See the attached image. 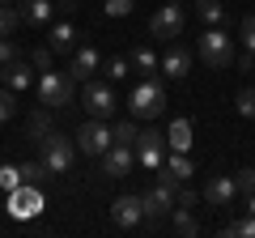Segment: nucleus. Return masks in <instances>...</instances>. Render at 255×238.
I'll list each match as a JSON object with an SVG mask.
<instances>
[{"instance_id": "9", "label": "nucleus", "mask_w": 255, "mask_h": 238, "mask_svg": "<svg viewBox=\"0 0 255 238\" xmlns=\"http://www.w3.org/2000/svg\"><path fill=\"white\" fill-rule=\"evenodd\" d=\"M162 145H166V136L157 128H140V136H136V166L140 170H149V174H157L162 170Z\"/></svg>"}, {"instance_id": "21", "label": "nucleus", "mask_w": 255, "mask_h": 238, "mask_svg": "<svg viewBox=\"0 0 255 238\" xmlns=\"http://www.w3.org/2000/svg\"><path fill=\"white\" fill-rule=\"evenodd\" d=\"M166 145H170L174 153H187L191 149V119H174L170 132H166Z\"/></svg>"}, {"instance_id": "17", "label": "nucleus", "mask_w": 255, "mask_h": 238, "mask_svg": "<svg viewBox=\"0 0 255 238\" xmlns=\"http://www.w3.org/2000/svg\"><path fill=\"white\" fill-rule=\"evenodd\" d=\"M128 64H132V73H140V77H157L162 73V55H157L153 47H132Z\"/></svg>"}, {"instance_id": "10", "label": "nucleus", "mask_w": 255, "mask_h": 238, "mask_svg": "<svg viewBox=\"0 0 255 238\" xmlns=\"http://www.w3.org/2000/svg\"><path fill=\"white\" fill-rule=\"evenodd\" d=\"M9 213H13L17 221L38 217V213H43V187H34V183L13 187V192H9Z\"/></svg>"}, {"instance_id": "19", "label": "nucleus", "mask_w": 255, "mask_h": 238, "mask_svg": "<svg viewBox=\"0 0 255 238\" xmlns=\"http://www.w3.org/2000/svg\"><path fill=\"white\" fill-rule=\"evenodd\" d=\"M21 4V21H30V26H47V21H51V13H55V4L51 0H17Z\"/></svg>"}, {"instance_id": "28", "label": "nucleus", "mask_w": 255, "mask_h": 238, "mask_svg": "<svg viewBox=\"0 0 255 238\" xmlns=\"http://www.w3.org/2000/svg\"><path fill=\"white\" fill-rule=\"evenodd\" d=\"M17 26H21V13L13 9V4H0V38H9Z\"/></svg>"}, {"instance_id": "2", "label": "nucleus", "mask_w": 255, "mask_h": 238, "mask_svg": "<svg viewBox=\"0 0 255 238\" xmlns=\"http://www.w3.org/2000/svg\"><path fill=\"white\" fill-rule=\"evenodd\" d=\"M166 111V90L157 77H140L136 85H132V94H128V115L132 119H157Z\"/></svg>"}, {"instance_id": "1", "label": "nucleus", "mask_w": 255, "mask_h": 238, "mask_svg": "<svg viewBox=\"0 0 255 238\" xmlns=\"http://www.w3.org/2000/svg\"><path fill=\"white\" fill-rule=\"evenodd\" d=\"M174 200H179V179H170L166 170H157L153 187L140 196V204H145V226H140V230H157L166 217H170Z\"/></svg>"}, {"instance_id": "31", "label": "nucleus", "mask_w": 255, "mask_h": 238, "mask_svg": "<svg viewBox=\"0 0 255 238\" xmlns=\"http://www.w3.org/2000/svg\"><path fill=\"white\" fill-rule=\"evenodd\" d=\"M238 38H243V51H251V55H255V13H247V17H243V26H238Z\"/></svg>"}, {"instance_id": "36", "label": "nucleus", "mask_w": 255, "mask_h": 238, "mask_svg": "<svg viewBox=\"0 0 255 238\" xmlns=\"http://www.w3.org/2000/svg\"><path fill=\"white\" fill-rule=\"evenodd\" d=\"M13 60H21V47L13 43V38H0V68L13 64Z\"/></svg>"}, {"instance_id": "23", "label": "nucleus", "mask_w": 255, "mask_h": 238, "mask_svg": "<svg viewBox=\"0 0 255 238\" xmlns=\"http://www.w3.org/2000/svg\"><path fill=\"white\" fill-rule=\"evenodd\" d=\"M196 17H200L204 26H221L226 9H221V0H196Z\"/></svg>"}, {"instance_id": "18", "label": "nucleus", "mask_w": 255, "mask_h": 238, "mask_svg": "<svg viewBox=\"0 0 255 238\" xmlns=\"http://www.w3.org/2000/svg\"><path fill=\"white\" fill-rule=\"evenodd\" d=\"M47 132H55V111L51 107H38L34 115L26 119V140H34V145H38Z\"/></svg>"}, {"instance_id": "40", "label": "nucleus", "mask_w": 255, "mask_h": 238, "mask_svg": "<svg viewBox=\"0 0 255 238\" xmlns=\"http://www.w3.org/2000/svg\"><path fill=\"white\" fill-rule=\"evenodd\" d=\"M247 213H255V192H251V196H247Z\"/></svg>"}, {"instance_id": "37", "label": "nucleus", "mask_w": 255, "mask_h": 238, "mask_svg": "<svg viewBox=\"0 0 255 238\" xmlns=\"http://www.w3.org/2000/svg\"><path fill=\"white\" fill-rule=\"evenodd\" d=\"M102 9H107V17H128L132 13V0H107Z\"/></svg>"}, {"instance_id": "15", "label": "nucleus", "mask_w": 255, "mask_h": 238, "mask_svg": "<svg viewBox=\"0 0 255 238\" xmlns=\"http://www.w3.org/2000/svg\"><path fill=\"white\" fill-rule=\"evenodd\" d=\"M238 196V187H234V174H213L209 183H204V200L213 204V209H226L230 200Z\"/></svg>"}, {"instance_id": "7", "label": "nucleus", "mask_w": 255, "mask_h": 238, "mask_svg": "<svg viewBox=\"0 0 255 238\" xmlns=\"http://www.w3.org/2000/svg\"><path fill=\"white\" fill-rule=\"evenodd\" d=\"M187 30V9H183V0H166L162 9L149 17V34L157 38H179Z\"/></svg>"}, {"instance_id": "24", "label": "nucleus", "mask_w": 255, "mask_h": 238, "mask_svg": "<svg viewBox=\"0 0 255 238\" xmlns=\"http://www.w3.org/2000/svg\"><path fill=\"white\" fill-rule=\"evenodd\" d=\"M162 170L170 174V179H179V183H187V174H191V157H187V153H170Z\"/></svg>"}, {"instance_id": "33", "label": "nucleus", "mask_w": 255, "mask_h": 238, "mask_svg": "<svg viewBox=\"0 0 255 238\" xmlns=\"http://www.w3.org/2000/svg\"><path fill=\"white\" fill-rule=\"evenodd\" d=\"M234 187H238V196L247 200V196L255 192V170H247V166H243V170H234Z\"/></svg>"}, {"instance_id": "34", "label": "nucleus", "mask_w": 255, "mask_h": 238, "mask_svg": "<svg viewBox=\"0 0 255 238\" xmlns=\"http://www.w3.org/2000/svg\"><path fill=\"white\" fill-rule=\"evenodd\" d=\"M21 187V166H0V192Z\"/></svg>"}, {"instance_id": "13", "label": "nucleus", "mask_w": 255, "mask_h": 238, "mask_svg": "<svg viewBox=\"0 0 255 238\" xmlns=\"http://www.w3.org/2000/svg\"><path fill=\"white\" fill-rule=\"evenodd\" d=\"M132 166H136V149L132 145H111L102 153V174L107 179H124V174H132Z\"/></svg>"}, {"instance_id": "39", "label": "nucleus", "mask_w": 255, "mask_h": 238, "mask_svg": "<svg viewBox=\"0 0 255 238\" xmlns=\"http://www.w3.org/2000/svg\"><path fill=\"white\" fill-rule=\"evenodd\" d=\"M174 204H183V209H196V192L179 183V200H174Z\"/></svg>"}, {"instance_id": "25", "label": "nucleus", "mask_w": 255, "mask_h": 238, "mask_svg": "<svg viewBox=\"0 0 255 238\" xmlns=\"http://www.w3.org/2000/svg\"><path fill=\"white\" fill-rule=\"evenodd\" d=\"M221 238H255V213H247L243 221H230V226H221Z\"/></svg>"}, {"instance_id": "3", "label": "nucleus", "mask_w": 255, "mask_h": 238, "mask_svg": "<svg viewBox=\"0 0 255 238\" xmlns=\"http://www.w3.org/2000/svg\"><path fill=\"white\" fill-rule=\"evenodd\" d=\"M196 60H200L204 68H230V60H234V38L221 26H209L196 38Z\"/></svg>"}, {"instance_id": "12", "label": "nucleus", "mask_w": 255, "mask_h": 238, "mask_svg": "<svg viewBox=\"0 0 255 238\" xmlns=\"http://www.w3.org/2000/svg\"><path fill=\"white\" fill-rule=\"evenodd\" d=\"M191 64H196L191 47H183L179 38H170V47H166V55H162V73H166V77H174V81H183V77L191 73Z\"/></svg>"}, {"instance_id": "22", "label": "nucleus", "mask_w": 255, "mask_h": 238, "mask_svg": "<svg viewBox=\"0 0 255 238\" xmlns=\"http://www.w3.org/2000/svg\"><path fill=\"white\" fill-rule=\"evenodd\" d=\"M170 230H174V234H200V221H196L191 209L174 204V209H170Z\"/></svg>"}, {"instance_id": "27", "label": "nucleus", "mask_w": 255, "mask_h": 238, "mask_svg": "<svg viewBox=\"0 0 255 238\" xmlns=\"http://www.w3.org/2000/svg\"><path fill=\"white\" fill-rule=\"evenodd\" d=\"M111 136H115V145H136L140 128L132 123V119H124V123H115V128H111Z\"/></svg>"}, {"instance_id": "5", "label": "nucleus", "mask_w": 255, "mask_h": 238, "mask_svg": "<svg viewBox=\"0 0 255 238\" xmlns=\"http://www.w3.org/2000/svg\"><path fill=\"white\" fill-rule=\"evenodd\" d=\"M77 98V81L68 73H55V68H47L43 77H38V102L51 111H68Z\"/></svg>"}, {"instance_id": "35", "label": "nucleus", "mask_w": 255, "mask_h": 238, "mask_svg": "<svg viewBox=\"0 0 255 238\" xmlns=\"http://www.w3.org/2000/svg\"><path fill=\"white\" fill-rule=\"evenodd\" d=\"M13 115H17V98H13V90L4 85V90H0V123H9Z\"/></svg>"}, {"instance_id": "8", "label": "nucleus", "mask_w": 255, "mask_h": 238, "mask_svg": "<svg viewBox=\"0 0 255 238\" xmlns=\"http://www.w3.org/2000/svg\"><path fill=\"white\" fill-rule=\"evenodd\" d=\"M81 107L90 111V119H111L119 102H115V90H111L107 81H94V77H90L85 90H81Z\"/></svg>"}, {"instance_id": "41", "label": "nucleus", "mask_w": 255, "mask_h": 238, "mask_svg": "<svg viewBox=\"0 0 255 238\" xmlns=\"http://www.w3.org/2000/svg\"><path fill=\"white\" fill-rule=\"evenodd\" d=\"M0 4H9V0H0Z\"/></svg>"}, {"instance_id": "16", "label": "nucleus", "mask_w": 255, "mask_h": 238, "mask_svg": "<svg viewBox=\"0 0 255 238\" xmlns=\"http://www.w3.org/2000/svg\"><path fill=\"white\" fill-rule=\"evenodd\" d=\"M0 81L9 85L13 94H17V90H30V85H34V64H30V60H13V64L0 68Z\"/></svg>"}, {"instance_id": "4", "label": "nucleus", "mask_w": 255, "mask_h": 238, "mask_svg": "<svg viewBox=\"0 0 255 238\" xmlns=\"http://www.w3.org/2000/svg\"><path fill=\"white\" fill-rule=\"evenodd\" d=\"M38 162L51 174H68L73 162H77V140H68L64 132H47V136L38 140Z\"/></svg>"}, {"instance_id": "6", "label": "nucleus", "mask_w": 255, "mask_h": 238, "mask_svg": "<svg viewBox=\"0 0 255 238\" xmlns=\"http://www.w3.org/2000/svg\"><path fill=\"white\" fill-rule=\"evenodd\" d=\"M77 153H85V157H102L111 145H115V136H111V128H107V119H85L81 128H77Z\"/></svg>"}, {"instance_id": "30", "label": "nucleus", "mask_w": 255, "mask_h": 238, "mask_svg": "<svg viewBox=\"0 0 255 238\" xmlns=\"http://www.w3.org/2000/svg\"><path fill=\"white\" fill-rule=\"evenodd\" d=\"M234 107H238V115H243V119H255V90H251V85H247V90H238Z\"/></svg>"}, {"instance_id": "38", "label": "nucleus", "mask_w": 255, "mask_h": 238, "mask_svg": "<svg viewBox=\"0 0 255 238\" xmlns=\"http://www.w3.org/2000/svg\"><path fill=\"white\" fill-rule=\"evenodd\" d=\"M234 64H238V73H251V68H255V55L251 51H234Z\"/></svg>"}, {"instance_id": "26", "label": "nucleus", "mask_w": 255, "mask_h": 238, "mask_svg": "<svg viewBox=\"0 0 255 238\" xmlns=\"http://www.w3.org/2000/svg\"><path fill=\"white\" fill-rule=\"evenodd\" d=\"M47 179H51V170H47L43 162H26V166H21V183H34V187H47Z\"/></svg>"}, {"instance_id": "29", "label": "nucleus", "mask_w": 255, "mask_h": 238, "mask_svg": "<svg viewBox=\"0 0 255 238\" xmlns=\"http://www.w3.org/2000/svg\"><path fill=\"white\" fill-rule=\"evenodd\" d=\"M102 73H107V81H124V77L132 73V64H128L124 55H111L107 64H102Z\"/></svg>"}, {"instance_id": "11", "label": "nucleus", "mask_w": 255, "mask_h": 238, "mask_svg": "<svg viewBox=\"0 0 255 238\" xmlns=\"http://www.w3.org/2000/svg\"><path fill=\"white\" fill-rule=\"evenodd\" d=\"M111 221H115L119 230H140L145 226V204H140V196H115Z\"/></svg>"}, {"instance_id": "20", "label": "nucleus", "mask_w": 255, "mask_h": 238, "mask_svg": "<svg viewBox=\"0 0 255 238\" xmlns=\"http://www.w3.org/2000/svg\"><path fill=\"white\" fill-rule=\"evenodd\" d=\"M47 47L51 51H77V30H73V21H60V26H51V34H47Z\"/></svg>"}, {"instance_id": "14", "label": "nucleus", "mask_w": 255, "mask_h": 238, "mask_svg": "<svg viewBox=\"0 0 255 238\" xmlns=\"http://www.w3.org/2000/svg\"><path fill=\"white\" fill-rule=\"evenodd\" d=\"M102 68V55H98V47H77L73 51V64H68V77H73L77 85H85L94 73Z\"/></svg>"}, {"instance_id": "32", "label": "nucleus", "mask_w": 255, "mask_h": 238, "mask_svg": "<svg viewBox=\"0 0 255 238\" xmlns=\"http://www.w3.org/2000/svg\"><path fill=\"white\" fill-rule=\"evenodd\" d=\"M30 64H34L38 73H47V68H55V51L51 47H34V51H30Z\"/></svg>"}]
</instances>
